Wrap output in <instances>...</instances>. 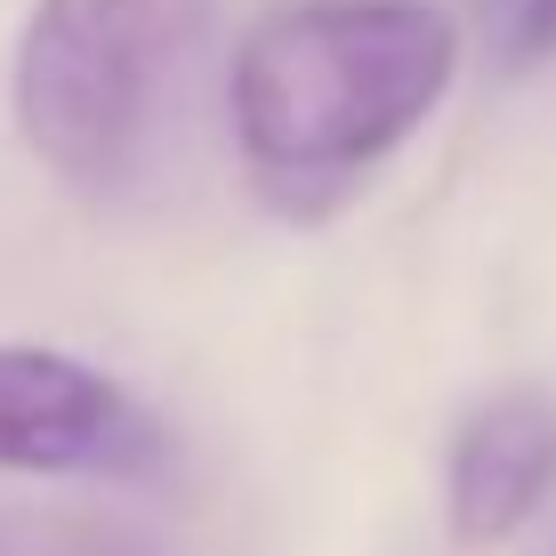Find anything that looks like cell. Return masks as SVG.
Wrapping results in <instances>:
<instances>
[{
    "instance_id": "obj_1",
    "label": "cell",
    "mask_w": 556,
    "mask_h": 556,
    "mask_svg": "<svg viewBox=\"0 0 556 556\" xmlns=\"http://www.w3.org/2000/svg\"><path fill=\"white\" fill-rule=\"evenodd\" d=\"M459 25L428 0H275L235 49V146L275 210H331L452 98Z\"/></svg>"
},
{
    "instance_id": "obj_2",
    "label": "cell",
    "mask_w": 556,
    "mask_h": 556,
    "mask_svg": "<svg viewBox=\"0 0 556 556\" xmlns=\"http://www.w3.org/2000/svg\"><path fill=\"white\" fill-rule=\"evenodd\" d=\"M218 0H33L9 113L65 186L105 194L146 162Z\"/></svg>"
},
{
    "instance_id": "obj_3",
    "label": "cell",
    "mask_w": 556,
    "mask_h": 556,
    "mask_svg": "<svg viewBox=\"0 0 556 556\" xmlns=\"http://www.w3.org/2000/svg\"><path fill=\"white\" fill-rule=\"evenodd\" d=\"M162 428L113 371L65 348L0 339V476H138Z\"/></svg>"
},
{
    "instance_id": "obj_4",
    "label": "cell",
    "mask_w": 556,
    "mask_h": 556,
    "mask_svg": "<svg viewBox=\"0 0 556 556\" xmlns=\"http://www.w3.org/2000/svg\"><path fill=\"white\" fill-rule=\"evenodd\" d=\"M556 492V395L501 388L459 412L444 452V525L459 548H501Z\"/></svg>"
},
{
    "instance_id": "obj_5",
    "label": "cell",
    "mask_w": 556,
    "mask_h": 556,
    "mask_svg": "<svg viewBox=\"0 0 556 556\" xmlns=\"http://www.w3.org/2000/svg\"><path fill=\"white\" fill-rule=\"evenodd\" d=\"M484 41L501 73L548 65L556 56V0H484Z\"/></svg>"
},
{
    "instance_id": "obj_6",
    "label": "cell",
    "mask_w": 556,
    "mask_h": 556,
    "mask_svg": "<svg viewBox=\"0 0 556 556\" xmlns=\"http://www.w3.org/2000/svg\"><path fill=\"white\" fill-rule=\"evenodd\" d=\"M0 556H153L122 532L98 525H56V516H9L0 508Z\"/></svg>"
}]
</instances>
